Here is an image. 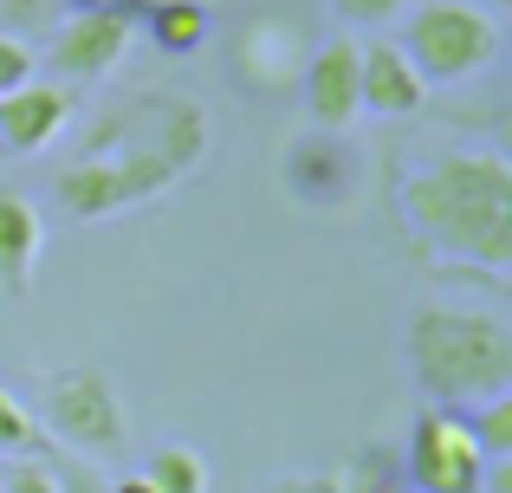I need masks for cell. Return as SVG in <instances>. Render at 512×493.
<instances>
[{
  "label": "cell",
  "mask_w": 512,
  "mask_h": 493,
  "mask_svg": "<svg viewBox=\"0 0 512 493\" xmlns=\"http://www.w3.org/2000/svg\"><path fill=\"white\" fill-rule=\"evenodd\" d=\"M208 150V111L182 91H137L85 130L78 156L59 169V208L72 221H104L163 195Z\"/></svg>",
  "instance_id": "cell-1"
},
{
  "label": "cell",
  "mask_w": 512,
  "mask_h": 493,
  "mask_svg": "<svg viewBox=\"0 0 512 493\" xmlns=\"http://www.w3.org/2000/svg\"><path fill=\"white\" fill-rule=\"evenodd\" d=\"M396 221L435 266H512V163L500 150H448L396 182Z\"/></svg>",
  "instance_id": "cell-2"
},
{
  "label": "cell",
  "mask_w": 512,
  "mask_h": 493,
  "mask_svg": "<svg viewBox=\"0 0 512 493\" xmlns=\"http://www.w3.org/2000/svg\"><path fill=\"white\" fill-rule=\"evenodd\" d=\"M409 377L428 403L474 409L512 390V325L480 305H415L409 312Z\"/></svg>",
  "instance_id": "cell-3"
},
{
  "label": "cell",
  "mask_w": 512,
  "mask_h": 493,
  "mask_svg": "<svg viewBox=\"0 0 512 493\" xmlns=\"http://www.w3.org/2000/svg\"><path fill=\"white\" fill-rule=\"evenodd\" d=\"M39 429L65 442L72 455H104V461H117L130 442L124 403H117L111 377L91 364H59L39 377Z\"/></svg>",
  "instance_id": "cell-4"
},
{
  "label": "cell",
  "mask_w": 512,
  "mask_h": 493,
  "mask_svg": "<svg viewBox=\"0 0 512 493\" xmlns=\"http://www.w3.org/2000/svg\"><path fill=\"white\" fill-rule=\"evenodd\" d=\"M402 52L428 85H461V78L487 72L500 59V20L480 0H422L409 13V39Z\"/></svg>",
  "instance_id": "cell-5"
},
{
  "label": "cell",
  "mask_w": 512,
  "mask_h": 493,
  "mask_svg": "<svg viewBox=\"0 0 512 493\" xmlns=\"http://www.w3.org/2000/svg\"><path fill=\"white\" fill-rule=\"evenodd\" d=\"M480 468H487V455H480L467 416L428 403L409 429V448H402V481H409V493H480Z\"/></svg>",
  "instance_id": "cell-6"
},
{
  "label": "cell",
  "mask_w": 512,
  "mask_h": 493,
  "mask_svg": "<svg viewBox=\"0 0 512 493\" xmlns=\"http://www.w3.org/2000/svg\"><path fill=\"white\" fill-rule=\"evenodd\" d=\"M130 39H137V20H124V13H65L52 26L46 65L65 85H98V78H111L124 65Z\"/></svg>",
  "instance_id": "cell-7"
},
{
  "label": "cell",
  "mask_w": 512,
  "mask_h": 493,
  "mask_svg": "<svg viewBox=\"0 0 512 493\" xmlns=\"http://www.w3.org/2000/svg\"><path fill=\"white\" fill-rule=\"evenodd\" d=\"M279 176H286L292 202L305 208H344L350 195H357V150L344 143V130H299V137L286 143V163H279Z\"/></svg>",
  "instance_id": "cell-8"
},
{
  "label": "cell",
  "mask_w": 512,
  "mask_h": 493,
  "mask_svg": "<svg viewBox=\"0 0 512 493\" xmlns=\"http://www.w3.org/2000/svg\"><path fill=\"white\" fill-rule=\"evenodd\" d=\"M299 72H305V33L286 13H253L234 33V85L279 98V91H299Z\"/></svg>",
  "instance_id": "cell-9"
},
{
  "label": "cell",
  "mask_w": 512,
  "mask_h": 493,
  "mask_svg": "<svg viewBox=\"0 0 512 493\" xmlns=\"http://www.w3.org/2000/svg\"><path fill=\"white\" fill-rule=\"evenodd\" d=\"M299 91H305V111H312L318 130H350V124H357V117H363V98H357V39H325V46L305 59Z\"/></svg>",
  "instance_id": "cell-10"
},
{
  "label": "cell",
  "mask_w": 512,
  "mask_h": 493,
  "mask_svg": "<svg viewBox=\"0 0 512 493\" xmlns=\"http://www.w3.org/2000/svg\"><path fill=\"white\" fill-rule=\"evenodd\" d=\"M357 98L376 117H415L428 104V78L415 72V59L396 39H370V46H357Z\"/></svg>",
  "instance_id": "cell-11"
},
{
  "label": "cell",
  "mask_w": 512,
  "mask_h": 493,
  "mask_svg": "<svg viewBox=\"0 0 512 493\" xmlns=\"http://www.w3.org/2000/svg\"><path fill=\"white\" fill-rule=\"evenodd\" d=\"M65 117H72V91L26 78V85H13L7 98H0V150H13V156L46 150L65 130Z\"/></svg>",
  "instance_id": "cell-12"
},
{
  "label": "cell",
  "mask_w": 512,
  "mask_h": 493,
  "mask_svg": "<svg viewBox=\"0 0 512 493\" xmlns=\"http://www.w3.org/2000/svg\"><path fill=\"white\" fill-rule=\"evenodd\" d=\"M39 247H46V221H39L33 195L0 189V292L26 299L39 279Z\"/></svg>",
  "instance_id": "cell-13"
},
{
  "label": "cell",
  "mask_w": 512,
  "mask_h": 493,
  "mask_svg": "<svg viewBox=\"0 0 512 493\" xmlns=\"http://www.w3.org/2000/svg\"><path fill=\"white\" fill-rule=\"evenodd\" d=\"M143 33H150L156 52L182 59V52H201V39L214 33V13H208V0H163V7L143 13Z\"/></svg>",
  "instance_id": "cell-14"
},
{
  "label": "cell",
  "mask_w": 512,
  "mask_h": 493,
  "mask_svg": "<svg viewBox=\"0 0 512 493\" xmlns=\"http://www.w3.org/2000/svg\"><path fill=\"white\" fill-rule=\"evenodd\" d=\"M143 481H150L156 493H208V455L169 442V448L150 455V474H143Z\"/></svg>",
  "instance_id": "cell-15"
},
{
  "label": "cell",
  "mask_w": 512,
  "mask_h": 493,
  "mask_svg": "<svg viewBox=\"0 0 512 493\" xmlns=\"http://www.w3.org/2000/svg\"><path fill=\"white\" fill-rule=\"evenodd\" d=\"M338 493H409V481H402V455H396V448H383V442H370L338 474Z\"/></svg>",
  "instance_id": "cell-16"
},
{
  "label": "cell",
  "mask_w": 512,
  "mask_h": 493,
  "mask_svg": "<svg viewBox=\"0 0 512 493\" xmlns=\"http://www.w3.org/2000/svg\"><path fill=\"white\" fill-rule=\"evenodd\" d=\"M461 416H467V429H474V442H480V455H487V461L512 455V390L506 396H487V403H474V409H461Z\"/></svg>",
  "instance_id": "cell-17"
},
{
  "label": "cell",
  "mask_w": 512,
  "mask_h": 493,
  "mask_svg": "<svg viewBox=\"0 0 512 493\" xmlns=\"http://www.w3.org/2000/svg\"><path fill=\"white\" fill-rule=\"evenodd\" d=\"M0 455H46V429H39V416L20 403L13 390H0Z\"/></svg>",
  "instance_id": "cell-18"
},
{
  "label": "cell",
  "mask_w": 512,
  "mask_h": 493,
  "mask_svg": "<svg viewBox=\"0 0 512 493\" xmlns=\"http://www.w3.org/2000/svg\"><path fill=\"white\" fill-rule=\"evenodd\" d=\"M59 7L65 0H0V20H7L13 39H26V33H46L59 20Z\"/></svg>",
  "instance_id": "cell-19"
},
{
  "label": "cell",
  "mask_w": 512,
  "mask_h": 493,
  "mask_svg": "<svg viewBox=\"0 0 512 493\" xmlns=\"http://www.w3.org/2000/svg\"><path fill=\"white\" fill-rule=\"evenodd\" d=\"M0 493H59L46 455H20L13 468H0Z\"/></svg>",
  "instance_id": "cell-20"
},
{
  "label": "cell",
  "mask_w": 512,
  "mask_h": 493,
  "mask_svg": "<svg viewBox=\"0 0 512 493\" xmlns=\"http://www.w3.org/2000/svg\"><path fill=\"white\" fill-rule=\"evenodd\" d=\"M33 65H39V52L26 46V39L0 33V98H7L13 85H26V78H33Z\"/></svg>",
  "instance_id": "cell-21"
},
{
  "label": "cell",
  "mask_w": 512,
  "mask_h": 493,
  "mask_svg": "<svg viewBox=\"0 0 512 493\" xmlns=\"http://www.w3.org/2000/svg\"><path fill=\"white\" fill-rule=\"evenodd\" d=\"M338 7V20L350 26H389L396 13H409V0H331Z\"/></svg>",
  "instance_id": "cell-22"
},
{
  "label": "cell",
  "mask_w": 512,
  "mask_h": 493,
  "mask_svg": "<svg viewBox=\"0 0 512 493\" xmlns=\"http://www.w3.org/2000/svg\"><path fill=\"white\" fill-rule=\"evenodd\" d=\"M52 481H59V493H104V481L85 461H52Z\"/></svg>",
  "instance_id": "cell-23"
},
{
  "label": "cell",
  "mask_w": 512,
  "mask_h": 493,
  "mask_svg": "<svg viewBox=\"0 0 512 493\" xmlns=\"http://www.w3.org/2000/svg\"><path fill=\"white\" fill-rule=\"evenodd\" d=\"M72 13H124V20H143L150 7H163V0H65Z\"/></svg>",
  "instance_id": "cell-24"
},
{
  "label": "cell",
  "mask_w": 512,
  "mask_h": 493,
  "mask_svg": "<svg viewBox=\"0 0 512 493\" xmlns=\"http://www.w3.org/2000/svg\"><path fill=\"white\" fill-rule=\"evenodd\" d=\"M273 493H338V474H292V481H279Z\"/></svg>",
  "instance_id": "cell-25"
},
{
  "label": "cell",
  "mask_w": 512,
  "mask_h": 493,
  "mask_svg": "<svg viewBox=\"0 0 512 493\" xmlns=\"http://www.w3.org/2000/svg\"><path fill=\"white\" fill-rule=\"evenodd\" d=\"M104 493H156V487L143 481V474H124V481H111V487H104Z\"/></svg>",
  "instance_id": "cell-26"
}]
</instances>
